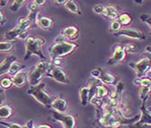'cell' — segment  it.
<instances>
[{"label": "cell", "mask_w": 151, "mask_h": 128, "mask_svg": "<svg viewBox=\"0 0 151 128\" xmlns=\"http://www.w3.org/2000/svg\"><path fill=\"white\" fill-rule=\"evenodd\" d=\"M13 86H14V83L12 81V78L5 77V78L0 80V87H1L2 88H4L5 90L11 88Z\"/></svg>", "instance_id": "obj_30"}, {"label": "cell", "mask_w": 151, "mask_h": 128, "mask_svg": "<svg viewBox=\"0 0 151 128\" xmlns=\"http://www.w3.org/2000/svg\"><path fill=\"white\" fill-rule=\"evenodd\" d=\"M124 46H125V49H126L127 52H135L137 51V49H138V46L133 43H125Z\"/></svg>", "instance_id": "obj_34"}, {"label": "cell", "mask_w": 151, "mask_h": 128, "mask_svg": "<svg viewBox=\"0 0 151 128\" xmlns=\"http://www.w3.org/2000/svg\"><path fill=\"white\" fill-rule=\"evenodd\" d=\"M133 83L136 86L140 87H150L151 86V79L148 77H143V78H136L133 80Z\"/></svg>", "instance_id": "obj_28"}, {"label": "cell", "mask_w": 151, "mask_h": 128, "mask_svg": "<svg viewBox=\"0 0 151 128\" xmlns=\"http://www.w3.org/2000/svg\"><path fill=\"white\" fill-rule=\"evenodd\" d=\"M127 58V51L124 44H115L112 46L111 55L107 60L108 65H118L122 63Z\"/></svg>", "instance_id": "obj_8"}, {"label": "cell", "mask_w": 151, "mask_h": 128, "mask_svg": "<svg viewBox=\"0 0 151 128\" xmlns=\"http://www.w3.org/2000/svg\"><path fill=\"white\" fill-rule=\"evenodd\" d=\"M51 108L57 113L66 114L68 109V102L63 98H55L51 104Z\"/></svg>", "instance_id": "obj_13"}, {"label": "cell", "mask_w": 151, "mask_h": 128, "mask_svg": "<svg viewBox=\"0 0 151 128\" xmlns=\"http://www.w3.org/2000/svg\"><path fill=\"white\" fill-rule=\"evenodd\" d=\"M90 75L93 79L99 80L104 85H117V80L115 76L108 71H105L101 67L93 69L90 71Z\"/></svg>", "instance_id": "obj_7"}, {"label": "cell", "mask_w": 151, "mask_h": 128, "mask_svg": "<svg viewBox=\"0 0 151 128\" xmlns=\"http://www.w3.org/2000/svg\"><path fill=\"white\" fill-rule=\"evenodd\" d=\"M5 98H5V95L0 94V106L4 105V103H5Z\"/></svg>", "instance_id": "obj_41"}, {"label": "cell", "mask_w": 151, "mask_h": 128, "mask_svg": "<svg viewBox=\"0 0 151 128\" xmlns=\"http://www.w3.org/2000/svg\"><path fill=\"white\" fill-rule=\"evenodd\" d=\"M60 36L68 41H76L79 38L80 31L77 25H68L60 30Z\"/></svg>", "instance_id": "obj_12"}, {"label": "cell", "mask_w": 151, "mask_h": 128, "mask_svg": "<svg viewBox=\"0 0 151 128\" xmlns=\"http://www.w3.org/2000/svg\"><path fill=\"white\" fill-rule=\"evenodd\" d=\"M5 89L4 88H2L1 87H0V94H3V95H5Z\"/></svg>", "instance_id": "obj_44"}, {"label": "cell", "mask_w": 151, "mask_h": 128, "mask_svg": "<svg viewBox=\"0 0 151 128\" xmlns=\"http://www.w3.org/2000/svg\"><path fill=\"white\" fill-rule=\"evenodd\" d=\"M142 101H143V103H142V106L140 107L141 115H140L139 120L136 122V124H151V112L146 107V101H147V99H144Z\"/></svg>", "instance_id": "obj_16"}, {"label": "cell", "mask_w": 151, "mask_h": 128, "mask_svg": "<svg viewBox=\"0 0 151 128\" xmlns=\"http://www.w3.org/2000/svg\"><path fill=\"white\" fill-rule=\"evenodd\" d=\"M118 20L122 26H129L132 24V22H133V18H132V16L129 13L122 12V13H121Z\"/></svg>", "instance_id": "obj_22"}, {"label": "cell", "mask_w": 151, "mask_h": 128, "mask_svg": "<svg viewBox=\"0 0 151 128\" xmlns=\"http://www.w3.org/2000/svg\"><path fill=\"white\" fill-rule=\"evenodd\" d=\"M113 36L120 37V36H124V37L133 39V40H139V41H144L146 39L145 34L137 28H131V27H126L122 28L120 32L113 34Z\"/></svg>", "instance_id": "obj_11"}, {"label": "cell", "mask_w": 151, "mask_h": 128, "mask_svg": "<svg viewBox=\"0 0 151 128\" xmlns=\"http://www.w3.org/2000/svg\"><path fill=\"white\" fill-rule=\"evenodd\" d=\"M122 29V25H121V23L119 22V20H113L111 21L110 23V28H109V32L110 33H111L112 35L117 33L118 32H120Z\"/></svg>", "instance_id": "obj_27"}, {"label": "cell", "mask_w": 151, "mask_h": 128, "mask_svg": "<svg viewBox=\"0 0 151 128\" xmlns=\"http://www.w3.org/2000/svg\"><path fill=\"white\" fill-rule=\"evenodd\" d=\"M79 98L82 106H86L90 103L88 87H82L79 88Z\"/></svg>", "instance_id": "obj_20"}, {"label": "cell", "mask_w": 151, "mask_h": 128, "mask_svg": "<svg viewBox=\"0 0 151 128\" xmlns=\"http://www.w3.org/2000/svg\"><path fill=\"white\" fill-rule=\"evenodd\" d=\"M45 88L46 84L43 82H41L36 86H31L27 90V94L32 96L37 102H39L43 106L51 108V104L55 98L48 93Z\"/></svg>", "instance_id": "obj_3"}, {"label": "cell", "mask_w": 151, "mask_h": 128, "mask_svg": "<svg viewBox=\"0 0 151 128\" xmlns=\"http://www.w3.org/2000/svg\"><path fill=\"white\" fill-rule=\"evenodd\" d=\"M129 66L134 69L137 78H143L151 68V59L148 57H141L136 61H131Z\"/></svg>", "instance_id": "obj_6"}, {"label": "cell", "mask_w": 151, "mask_h": 128, "mask_svg": "<svg viewBox=\"0 0 151 128\" xmlns=\"http://www.w3.org/2000/svg\"><path fill=\"white\" fill-rule=\"evenodd\" d=\"M45 4H46V0H33V1L30 2V4L28 5V9L30 12L37 11L40 9V7H43Z\"/></svg>", "instance_id": "obj_26"}, {"label": "cell", "mask_w": 151, "mask_h": 128, "mask_svg": "<svg viewBox=\"0 0 151 128\" xmlns=\"http://www.w3.org/2000/svg\"><path fill=\"white\" fill-rule=\"evenodd\" d=\"M78 44L74 42H69L63 38L62 36H59L54 40L52 45H50L48 49L50 54V60L54 61L57 59H62L72 54L78 49Z\"/></svg>", "instance_id": "obj_1"}, {"label": "cell", "mask_w": 151, "mask_h": 128, "mask_svg": "<svg viewBox=\"0 0 151 128\" xmlns=\"http://www.w3.org/2000/svg\"><path fill=\"white\" fill-rule=\"evenodd\" d=\"M65 7L71 13L77 14L78 15H81L82 14V12H81V9H80V7H79L78 3L74 1V0H68L66 5H65Z\"/></svg>", "instance_id": "obj_21"}, {"label": "cell", "mask_w": 151, "mask_h": 128, "mask_svg": "<svg viewBox=\"0 0 151 128\" xmlns=\"http://www.w3.org/2000/svg\"><path fill=\"white\" fill-rule=\"evenodd\" d=\"M150 92H151L150 87H140V89H139V98L142 100L147 99Z\"/></svg>", "instance_id": "obj_32"}, {"label": "cell", "mask_w": 151, "mask_h": 128, "mask_svg": "<svg viewBox=\"0 0 151 128\" xmlns=\"http://www.w3.org/2000/svg\"><path fill=\"white\" fill-rule=\"evenodd\" d=\"M46 43V39L44 37H34V36H28L24 40L25 44V55L24 60L26 61L32 55H37L42 61H45L46 57L42 53V47Z\"/></svg>", "instance_id": "obj_2"}, {"label": "cell", "mask_w": 151, "mask_h": 128, "mask_svg": "<svg viewBox=\"0 0 151 128\" xmlns=\"http://www.w3.org/2000/svg\"><path fill=\"white\" fill-rule=\"evenodd\" d=\"M48 78L52 79L56 82H58L61 85H69L70 84V80L68 75L67 74V72L63 70L60 67H57L53 65L50 62V68L48 72L47 76Z\"/></svg>", "instance_id": "obj_9"}, {"label": "cell", "mask_w": 151, "mask_h": 128, "mask_svg": "<svg viewBox=\"0 0 151 128\" xmlns=\"http://www.w3.org/2000/svg\"><path fill=\"white\" fill-rule=\"evenodd\" d=\"M12 81L14 83V86H16L18 88H22L25 86L28 83V76L26 72H20L14 76L12 78Z\"/></svg>", "instance_id": "obj_18"}, {"label": "cell", "mask_w": 151, "mask_h": 128, "mask_svg": "<svg viewBox=\"0 0 151 128\" xmlns=\"http://www.w3.org/2000/svg\"><path fill=\"white\" fill-rule=\"evenodd\" d=\"M27 126H28V128H35V126H34V122H33V120L32 119H31L27 124Z\"/></svg>", "instance_id": "obj_40"}, {"label": "cell", "mask_w": 151, "mask_h": 128, "mask_svg": "<svg viewBox=\"0 0 151 128\" xmlns=\"http://www.w3.org/2000/svg\"><path fill=\"white\" fill-rule=\"evenodd\" d=\"M150 88H151V86H150Z\"/></svg>", "instance_id": "obj_45"}, {"label": "cell", "mask_w": 151, "mask_h": 128, "mask_svg": "<svg viewBox=\"0 0 151 128\" xmlns=\"http://www.w3.org/2000/svg\"><path fill=\"white\" fill-rule=\"evenodd\" d=\"M53 121L60 122L62 124L64 128H76L77 126V119H76L74 115L71 114H60L57 112H53L50 116Z\"/></svg>", "instance_id": "obj_10"}, {"label": "cell", "mask_w": 151, "mask_h": 128, "mask_svg": "<svg viewBox=\"0 0 151 128\" xmlns=\"http://www.w3.org/2000/svg\"><path fill=\"white\" fill-rule=\"evenodd\" d=\"M39 14V10H37L30 12L29 14L25 17H19L15 27L20 30L22 33L27 34L29 30L37 27V18Z\"/></svg>", "instance_id": "obj_5"}, {"label": "cell", "mask_w": 151, "mask_h": 128, "mask_svg": "<svg viewBox=\"0 0 151 128\" xmlns=\"http://www.w3.org/2000/svg\"><path fill=\"white\" fill-rule=\"evenodd\" d=\"M50 68V61H40L36 65H34L29 72L27 73L28 76V83L31 86H36L40 84L43 78H45Z\"/></svg>", "instance_id": "obj_4"}, {"label": "cell", "mask_w": 151, "mask_h": 128, "mask_svg": "<svg viewBox=\"0 0 151 128\" xmlns=\"http://www.w3.org/2000/svg\"><path fill=\"white\" fill-rule=\"evenodd\" d=\"M14 115V109L9 104H4L0 106V120H7Z\"/></svg>", "instance_id": "obj_19"}, {"label": "cell", "mask_w": 151, "mask_h": 128, "mask_svg": "<svg viewBox=\"0 0 151 128\" xmlns=\"http://www.w3.org/2000/svg\"><path fill=\"white\" fill-rule=\"evenodd\" d=\"M9 3L8 0H0V7H5Z\"/></svg>", "instance_id": "obj_38"}, {"label": "cell", "mask_w": 151, "mask_h": 128, "mask_svg": "<svg viewBox=\"0 0 151 128\" xmlns=\"http://www.w3.org/2000/svg\"><path fill=\"white\" fill-rule=\"evenodd\" d=\"M35 128H51V126L49 124H40V125H37Z\"/></svg>", "instance_id": "obj_42"}, {"label": "cell", "mask_w": 151, "mask_h": 128, "mask_svg": "<svg viewBox=\"0 0 151 128\" xmlns=\"http://www.w3.org/2000/svg\"><path fill=\"white\" fill-rule=\"evenodd\" d=\"M145 51H146L147 52H148V53H150V54H151V45H147V46H146Z\"/></svg>", "instance_id": "obj_43"}, {"label": "cell", "mask_w": 151, "mask_h": 128, "mask_svg": "<svg viewBox=\"0 0 151 128\" xmlns=\"http://www.w3.org/2000/svg\"><path fill=\"white\" fill-rule=\"evenodd\" d=\"M15 42L11 41H3L0 42V53H7L14 50Z\"/></svg>", "instance_id": "obj_24"}, {"label": "cell", "mask_w": 151, "mask_h": 128, "mask_svg": "<svg viewBox=\"0 0 151 128\" xmlns=\"http://www.w3.org/2000/svg\"><path fill=\"white\" fill-rule=\"evenodd\" d=\"M25 69V65L24 64H22V63H19L17 61H14L12 65H11V68L9 69V72L8 74L10 76H12V78L14 76H15L16 74H18V73L22 72L23 69Z\"/></svg>", "instance_id": "obj_23"}, {"label": "cell", "mask_w": 151, "mask_h": 128, "mask_svg": "<svg viewBox=\"0 0 151 128\" xmlns=\"http://www.w3.org/2000/svg\"><path fill=\"white\" fill-rule=\"evenodd\" d=\"M0 124L4 125L7 128H28L27 124H19L15 123H8L3 120H0Z\"/></svg>", "instance_id": "obj_31"}, {"label": "cell", "mask_w": 151, "mask_h": 128, "mask_svg": "<svg viewBox=\"0 0 151 128\" xmlns=\"http://www.w3.org/2000/svg\"><path fill=\"white\" fill-rule=\"evenodd\" d=\"M55 24V19L51 16L39 14L37 18V26L42 30H50L53 27Z\"/></svg>", "instance_id": "obj_14"}, {"label": "cell", "mask_w": 151, "mask_h": 128, "mask_svg": "<svg viewBox=\"0 0 151 128\" xmlns=\"http://www.w3.org/2000/svg\"><path fill=\"white\" fill-rule=\"evenodd\" d=\"M139 18L142 22H144L145 24H147L149 26V28H150L149 34L151 35V14H141L139 16Z\"/></svg>", "instance_id": "obj_33"}, {"label": "cell", "mask_w": 151, "mask_h": 128, "mask_svg": "<svg viewBox=\"0 0 151 128\" xmlns=\"http://www.w3.org/2000/svg\"><path fill=\"white\" fill-rule=\"evenodd\" d=\"M132 128H151V124H136L134 123L133 124H131Z\"/></svg>", "instance_id": "obj_36"}, {"label": "cell", "mask_w": 151, "mask_h": 128, "mask_svg": "<svg viewBox=\"0 0 151 128\" xmlns=\"http://www.w3.org/2000/svg\"><path fill=\"white\" fill-rule=\"evenodd\" d=\"M67 1H68V0H58V1L56 0V1H54V3L57 4V5H63V6H65Z\"/></svg>", "instance_id": "obj_39"}, {"label": "cell", "mask_w": 151, "mask_h": 128, "mask_svg": "<svg viewBox=\"0 0 151 128\" xmlns=\"http://www.w3.org/2000/svg\"><path fill=\"white\" fill-rule=\"evenodd\" d=\"M6 23V16L3 13V11L0 9V25H4Z\"/></svg>", "instance_id": "obj_37"}, {"label": "cell", "mask_w": 151, "mask_h": 128, "mask_svg": "<svg viewBox=\"0 0 151 128\" xmlns=\"http://www.w3.org/2000/svg\"><path fill=\"white\" fill-rule=\"evenodd\" d=\"M109 90L108 88L105 87V85L102 84L100 85L97 89H96V98H100V99H106L109 97Z\"/></svg>", "instance_id": "obj_25"}, {"label": "cell", "mask_w": 151, "mask_h": 128, "mask_svg": "<svg viewBox=\"0 0 151 128\" xmlns=\"http://www.w3.org/2000/svg\"><path fill=\"white\" fill-rule=\"evenodd\" d=\"M104 7H105V6L102 5V4H99V5H96V7H94L93 8V12H94V13L99 14H103V12H104Z\"/></svg>", "instance_id": "obj_35"}, {"label": "cell", "mask_w": 151, "mask_h": 128, "mask_svg": "<svg viewBox=\"0 0 151 128\" xmlns=\"http://www.w3.org/2000/svg\"><path fill=\"white\" fill-rule=\"evenodd\" d=\"M14 61H16V56L10 55V56H7L6 58H5V60L0 63V77L6 74V73L8 74L11 65Z\"/></svg>", "instance_id": "obj_17"}, {"label": "cell", "mask_w": 151, "mask_h": 128, "mask_svg": "<svg viewBox=\"0 0 151 128\" xmlns=\"http://www.w3.org/2000/svg\"><path fill=\"white\" fill-rule=\"evenodd\" d=\"M28 1H26V0H15V1H14L12 3V5L10 6L9 7V10L11 12H17L19 9H20L24 4H26Z\"/></svg>", "instance_id": "obj_29"}, {"label": "cell", "mask_w": 151, "mask_h": 128, "mask_svg": "<svg viewBox=\"0 0 151 128\" xmlns=\"http://www.w3.org/2000/svg\"><path fill=\"white\" fill-rule=\"evenodd\" d=\"M121 13L119 12V10L117 9V7H113V6H105L104 7V12L102 14V15L106 18L107 20H117L119 16H120Z\"/></svg>", "instance_id": "obj_15"}]
</instances>
